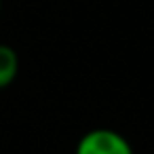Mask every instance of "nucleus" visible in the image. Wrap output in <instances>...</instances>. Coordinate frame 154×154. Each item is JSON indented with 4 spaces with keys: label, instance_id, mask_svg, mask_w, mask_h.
Here are the masks:
<instances>
[{
    "label": "nucleus",
    "instance_id": "nucleus-1",
    "mask_svg": "<svg viewBox=\"0 0 154 154\" xmlns=\"http://www.w3.org/2000/svg\"><path fill=\"white\" fill-rule=\"evenodd\" d=\"M74 154H133V148L114 129H91L78 139Z\"/></svg>",
    "mask_w": 154,
    "mask_h": 154
},
{
    "label": "nucleus",
    "instance_id": "nucleus-2",
    "mask_svg": "<svg viewBox=\"0 0 154 154\" xmlns=\"http://www.w3.org/2000/svg\"><path fill=\"white\" fill-rule=\"evenodd\" d=\"M19 74V57L9 45H0V89L9 87Z\"/></svg>",
    "mask_w": 154,
    "mask_h": 154
}]
</instances>
